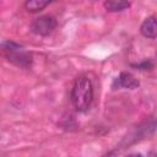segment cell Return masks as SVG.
I'll list each match as a JSON object with an SVG mask.
<instances>
[{
  "label": "cell",
  "instance_id": "1",
  "mask_svg": "<svg viewBox=\"0 0 157 157\" xmlns=\"http://www.w3.org/2000/svg\"><path fill=\"white\" fill-rule=\"evenodd\" d=\"M93 99V87L92 82L86 76H80L75 80L72 91H71V101L76 110L86 112Z\"/></svg>",
  "mask_w": 157,
  "mask_h": 157
},
{
  "label": "cell",
  "instance_id": "2",
  "mask_svg": "<svg viewBox=\"0 0 157 157\" xmlns=\"http://www.w3.org/2000/svg\"><path fill=\"white\" fill-rule=\"evenodd\" d=\"M0 50L2 52L4 56L16 66L21 67H29L33 61V56L29 52L25 50L23 47L18 45L13 42H4L0 44Z\"/></svg>",
  "mask_w": 157,
  "mask_h": 157
},
{
  "label": "cell",
  "instance_id": "3",
  "mask_svg": "<svg viewBox=\"0 0 157 157\" xmlns=\"http://www.w3.org/2000/svg\"><path fill=\"white\" fill-rule=\"evenodd\" d=\"M56 25L58 22L55 17L45 15V16H40L37 20H34V22L31 26V29L33 33L38 36H49L56 28Z\"/></svg>",
  "mask_w": 157,
  "mask_h": 157
},
{
  "label": "cell",
  "instance_id": "4",
  "mask_svg": "<svg viewBox=\"0 0 157 157\" xmlns=\"http://www.w3.org/2000/svg\"><path fill=\"white\" fill-rule=\"evenodd\" d=\"M139 87V81L129 72H121L113 82V88H129L134 90Z\"/></svg>",
  "mask_w": 157,
  "mask_h": 157
},
{
  "label": "cell",
  "instance_id": "5",
  "mask_svg": "<svg viewBox=\"0 0 157 157\" xmlns=\"http://www.w3.org/2000/svg\"><path fill=\"white\" fill-rule=\"evenodd\" d=\"M140 31H141L144 37L150 38V39H155L156 38V32H157V29H156V17L155 16L147 17L142 22Z\"/></svg>",
  "mask_w": 157,
  "mask_h": 157
},
{
  "label": "cell",
  "instance_id": "6",
  "mask_svg": "<svg viewBox=\"0 0 157 157\" xmlns=\"http://www.w3.org/2000/svg\"><path fill=\"white\" fill-rule=\"evenodd\" d=\"M55 0H26L25 7L29 12H39Z\"/></svg>",
  "mask_w": 157,
  "mask_h": 157
},
{
  "label": "cell",
  "instance_id": "7",
  "mask_svg": "<svg viewBox=\"0 0 157 157\" xmlns=\"http://www.w3.org/2000/svg\"><path fill=\"white\" fill-rule=\"evenodd\" d=\"M129 5H130L129 0H105L104 1V7L110 12L123 11L126 7H129Z\"/></svg>",
  "mask_w": 157,
  "mask_h": 157
},
{
  "label": "cell",
  "instance_id": "8",
  "mask_svg": "<svg viewBox=\"0 0 157 157\" xmlns=\"http://www.w3.org/2000/svg\"><path fill=\"white\" fill-rule=\"evenodd\" d=\"M132 66L134 67H137L139 70H150L152 67V64L150 61H144V63H140V64H135Z\"/></svg>",
  "mask_w": 157,
  "mask_h": 157
}]
</instances>
